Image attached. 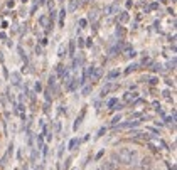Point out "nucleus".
I'll list each match as a JSON object with an SVG mask.
<instances>
[{
  "label": "nucleus",
  "instance_id": "nucleus-1",
  "mask_svg": "<svg viewBox=\"0 0 177 170\" xmlns=\"http://www.w3.org/2000/svg\"><path fill=\"white\" fill-rule=\"evenodd\" d=\"M135 155H137L135 150H130V148H121V150L117 153V160H118V163L132 165V160L135 158Z\"/></svg>",
  "mask_w": 177,
  "mask_h": 170
},
{
  "label": "nucleus",
  "instance_id": "nucleus-2",
  "mask_svg": "<svg viewBox=\"0 0 177 170\" xmlns=\"http://www.w3.org/2000/svg\"><path fill=\"white\" fill-rule=\"evenodd\" d=\"M150 163H152V158H150V157L142 158V162H140V170H147L150 167Z\"/></svg>",
  "mask_w": 177,
  "mask_h": 170
},
{
  "label": "nucleus",
  "instance_id": "nucleus-3",
  "mask_svg": "<svg viewBox=\"0 0 177 170\" xmlns=\"http://www.w3.org/2000/svg\"><path fill=\"white\" fill-rule=\"evenodd\" d=\"M101 169L103 170H117V163L115 162H105L101 165Z\"/></svg>",
  "mask_w": 177,
  "mask_h": 170
},
{
  "label": "nucleus",
  "instance_id": "nucleus-4",
  "mask_svg": "<svg viewBox=\"0 0 177 170\" xmlns=\"http://www.w3.org/2000/svg\"><path fill=\"white\" fill-rule=\"evenodd\" d=\"M83 116H84V111H81V115H79V118L76 120V123H74V130H78V126L81 125V120H83Z\"/></svg>",
  "mask_w": 177,
  "mask_h": 170
},
{
  "label": "nucleus",
  "instance_id": "nucleus-5",
  "mask_svg": "<svg viewBox=\"0 0 177 170\" xmlns=\"http://www.w3.org/2000/svg\"><path fill=\"white\" fill-rule=\"evenodd\" d=\"M78 143H79V140H78V138H74V140L69 143V150H74V146L78 145Z\"/></svg>",
  "mask_w": 177,
  "mask_h": 170
},
{
  "label": "nucleus",
  "instance_id": "nucleus-6",
  "mask_svg": "<svg viewBox=\"0 0 177 170\" xmlns=\"http://www.w3.org/2000/svg\"><path fill=\"white\" fill-rule=\"evenodd\" d=\"M96 17H98V12H96V10H94V12H91V14H89V20H94V19H96Z\"/></svg>",
  "mask_w": 177,
  "mask_h": 170
},
{
  "label": "nucleus",
  "instance_id": "nucleus-7",
  "mask_svg": "<svg viewBox=\"0 0 177 170\" xmlns=\"http://www.w3.org/2000/svg\"><path fill=\"white\" fill-rule=\"evenodd\" d=\"M118 121H120V116H115V118H113V121H112V123H113V125H117Z\"/></svg>",
  "mask_w": 177,
  "mask_h": 170
},
{
  "label": "nucleus",
  "instance_id": "nucleus-8",
  "mask_svg": "<svg viewBox=\"0 0 177 170\" xmlns=\"http://www.w3.org/2000/svg\"><path fill=\"white\" fill-rule=\"evenodd\" d=\"M115 103H117V99H110V101H108V106H113Z\"/></svg>",
  "mask_w": 177,
  "mask_h": 170
},
{
  "label": "nucleus",
  "instance_id": "nucleus-9",
  "mask_svg": "<svg viewBox=\"0 0 177 170\" xmlns=\"http://www.w3.org/2000/svg\"><path fill=\"white\" fill-rule=\"evenodd\" d=\"M69 49H71V54L74 52V42H71V46H69Z\"/></svg>",
  "mask_w": 177,
  "mask_h": 170
},
{
  "label": "nucleus",
  "instance_id": "nucleus-10",
  "mask_svg": "<svg viewBox=\"0 0 177 170\" xmlns=\"http://www.w3.org/2000/svg\"><path fill=\"white\" fill-rule=\"evenodd\" d=\"M89 91H91V88H89V86H88V88H84V91H83V93H84V95H88Z\"/></svg>",
  "mask_w": 177,
  "mask_h": 170
}]
</instances>
